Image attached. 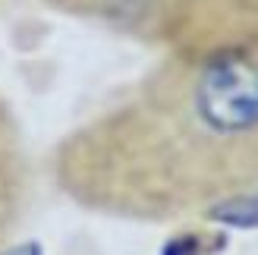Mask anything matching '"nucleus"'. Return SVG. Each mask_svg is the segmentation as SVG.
<instances>
[{
	"mask_svg": "<svg viewBox=\"0 0 258 255\" xmlns=\"http://www.w3.org/2000/svg\"><path fill=\"white\" fill-rule=\"evenodd\" d=\"M196 107L217 133L258 126V63L249 57H221L211 63L199 79Z\"/></svg>",
	"mask_w": 258,
	"mask_h": 255,
	"instance_id": "nucleus-1",
	"label": "nucleus"
}]
</instances>
